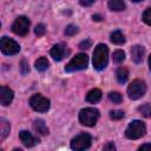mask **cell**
<instances>
[{
  "instance_id": "1",
  "label": "cell",
  "mask_w": 151,
  "mask_h": 151,
  "mask_svg": "<svg viewBox=\"0 0 151 151\" xmlns=\"http://www.w3.org/2000/svg\"><path fill=\"white\" fill-rule=\"evenodd\" d=\"M109 48L104 44H98L93 51V67L98 71L104 70L107 65Z\"/></svg>"
},
{
  "instance_id": "2",
  "label": "cell",
  "mask_w": 151,
  "mask_h": 151,
  "mask_svg": "<svg viewBox=\"0 0 151 151\" xmlns=\"http://www.w3.org/2000/svg\"><path fill=\"white\" fill-rule=\"evenodd\" d=\"M99 118V111L94 107H86L79 112V122L85 126H94Z\"/></svg>"
},
{
  "instance_id": "3",
  "label": "cell",
  "mask_w": 151,
  "mask_h": 151,
  "mask_svg": "<svg viewBox=\"0 0 151 151\" xmlns=\"http://www.w3.org/2000/svg\"><path fill=\"white\" fill-rule=\"evenodd\" d=\"M88 65V57L85 53H79L76 54V57H73L68 64L65 66V71L66 72H74V71H80L86 68Z\"/></svg>"
},
{
  "instance_id": "4",
  "label": "cell",
  "mask_w": 151,
  "mask_h": 151,
  "mask_svg": "<svg viewBox=\"0 0 151 151\" xmlns=\"http://www.w3.org/2000/svg\"><path fill=\"white\" fill-rule=\"evenodd\" d=\"M145 132H146L145 124L142 120H133L129 124L125 131V136L129 139H139L145 134Z\"/></svg>"
},
{
  "instance_id": "5",
  "label": "cell",
  "mask_w": 151,
  "mask_h": 151,
  "mask_svg": "<svg viewBox=\"0 0 151 151\" xmlns=\"http://www.w3.org/2000/svg\"><path fill=\"white\" fill-rule=\"evenodd\" d=\"M146 92V85L144 80L134 79L127 87V94L132 100H137L142 98Z\"/></svg>"
},
{
  "instance_id": "6",
  "label": "cell",
  "mask_w": 151,
  "mask_h": 151,
  "mask_svg": "<svg viewBox=\"0 0 151 151\" xmlns=\"http://www.w3.org/2000/svg\"><path fill=\"white\" fill-rule=\"evenodd\" d=\"M29 105L37 112H47L51 103L47 98H45L41 94H33L29 98Z\"/></svg>"
},
{
  "instance_id": "7",
  "label": "cell",
  "mask_w": 151,
  "mask_h": 151,
  "mask_svg": "<svg viewBox=\"0 0 151 151\" xmlns=\"http://www.w3.org/2000/svg\"><path fill=\"white\" fill-rule=\"evenodd\" d=\"M91 142L92 138L88 133H80L78 136H76L72 140H71V149L76 150V151H81L85 149H88L91 146Z\"/></svg>"
},
{
  "instance_id": "8",
  "label": "cell",
  "mask_w": 151,
  "mask_h": 151,
  "mask_svg": "<svg viewBox=\"0 0 151 151\" xmlns=\"http://www.w3.org/2000/svg\"><path fill=\"white\" fill-rule=\"evenodd\" d=\"M0 48H1V51H2L4 54L14 55V54L19 53L20 45L17 41H14L13 39H11V38L2 37L1 38V41H0Z\"/></svg>"
},
{
  "instance_id": "9",
  "label": "cell",
  "mask_w": 151,
  "mask_h": 151,
  "mask_svg": "<svg viewBox=\"0 0 151 151\" xmlns=\"http://www.w3.org/2000/svg\"><path fill=\"white\" fill-rule=\"evenodd\" d=\"M29 25H31V22H29L28 18L25 15H21V17H18L15 19V21L13 22L12 31L17 35H26L29 29Z\"/></svg>"
},
{
  "instance_id": "10",
  "label": "cell",
  "mask_w": 151,
  "mask_h": 151,
  "mask_svg": "<svg viewBox=\"0 0 151 151\" xmlns=\"http://www.w3.org/2000/svg\"><path fill=\"white\" fill-rule=\"evenodd\" d=\"M50 54H51V57H52L54 60L60 61V60H63V59L68 54V50L66 48V46H65L64 44H55V45L51 48Z\"/></svg>"
},
{
  "instance_id": "11",
  "label": "cell",
  "mask_w": 151,
  "mask_h": 151,
  "mask_svg": "<svg viewBox=\"0 0 151 151\" xmlns=\"http://www.w3.org/2000/svg\"><path fill=\"white\" fill-rule=\"evenodd\" d=\"M19 138H20V140H21V143L26 146V147H32V146H34L37 143H39V139L38 138H35L32 133H29L28 131H21V132H19Z\"/></svg>"
},
{
  "instance_id": "12",
  "label": "cell",
  "mask_w": 151,
  "mask_h": 151,
  "mask_svg": "<svg viewBox=\"0 0 151 151\" xmlns=\"http://www.w3.org/2000/svg\"><path fill=\"white\" fill-rule=\"evenodd\" d=\"M14 97V92L7 87V86H1L0 87V103L4 106H7L11 104V101L13 100Z\"/></svg>"
},
{
  "instance_id": "13",
  "label": "cell",
  "mask_w": 151,
  "mask_h": 151,
  "mask_svg": "<svg viewBox=\"0 0 151 151\" xmlns=\"http://www.w3.org/2000/svg\"><path fill=\"white\" fill-rule=\"evenodd\" d=\"M144 54H145V50L143 46L140 45H134L131 48V58L136 64H140L144 59Z\"/></svg>"
},
{
  "instance_id": "14",
  "label": "cell",
  "mask_w": 151,
  "mask_h": 151,
  "mask_svg": "<svg viewBox=\"0 0 151 151\" xmlns=\"http://www.w3.org/2000/svg\"><path fill=\"white\" fill-rule=\"evenodd\" d=\"M33 129L39 134H42V136L48 134V129H47V126L42 119H35L33 123Z\"/></svg>"
},
{
  "instance_id": "15",
  "label": "cell",
  "mask_w": 151,
  "mask_h": 151,
  "mask_svg": "<svg viewBox=\"0 0 151 151\" xmlns=\"http://www.w3.org/2000/svg\"><path fill=\"white\" fill-rule=\"evenodd\" d=\"M101 99V91L99 88H93L86 94V100L91 104H96Z\"/></svg>"
},
{
  "instance_id": "16",
  "label": "cell",
  "mask_w": 151,
  "mask_h": 151,
  "mask_svg": "<svg viewBox=\"0 0 151 151\" xmlns=\"http://www.w3.org/2000/svg\"><path fill=\"white\" fill-rule=\"evenodd\" d=\"M9 131H11L9 123L5 118H0V139L4 140L9 134Z\"/></svg>"
},
{
  "instance_id": "17",
  "label": "cell",
  "mask_w": 151,
  "mask_h": 151,
  "mask_svg": "<svg viewBox=\"0 0 151 151\" xmlns=\"http://www.w3.org/2000/svg\"><path fill=\"white\" fill-rule=\"evenodd\" d=\"M109 8L114 12H120L126 8V5L124 0H109Z\"/></svg>"
},
{
  "instance_id": "18",
  "label": "cell",
  "mask_w": 151,
  "mask_h": 151,
  "mask_svg": "<svg viewBox=\"0 0 151 151\" xmlns=\"http://www.w3.org/2000/svg\"><path fill=\"white\" fill-rule=\"evenodd\" d=\"M110 40L116 45H122L125 42V37L120 31H114L110 35Z\"/></svg>"
},
{
  "instance_id": "19",
  "label": "cell",
  "mask_w": 151,
  "mask_h": 151,
  "mask_svg": "<svg viewBox=\"0 0 151 151\" xmlns=\"http://www.w3.org/2000/svg\"><path fill=\"white\" fill-rule=\"evenodd\" d=\"M116 76H117L118 83L124 84V83H126V80H127V78H129V71H127L126 67H119V68L117 70Z\"/></svg>"
},
{
  "instance_id": "20",
  "label": "cell",
  "mask_w": 151,
  "mask_h": 151,
  "mask_svg": "<svg viewBox=\"0 0 151 151\" xmlns=\"http://www.w3.org/2000/svg\"><path fill=\"white\" fill-rule=\"evenodd\" d=\"M34 66H35V68H37L38 71L44 72V71H46V70L48 68L50 63H48V60H47L45 57H40V58H39V59L35 61Z\"/></svg>"
},
{
  "instance_id": "21",
  "label": "cell",
  "mask_w": 151,
  "mask_h": 151,
  "mask_svg": "<svg viewBox=\"0 0 151 151\" xmlns=\"http://www.w3.org/2000/svg\"><path fill=\"white\" fill-rule=\"evenodd\" d=\"M138 112L144 117H151V104L146 103L138 107Z\"/></svg>"
},
{
  "instance_id": "22",
  "label": "cell",
  "mask_w": 151,
  "mask_h": 151,
  "mask_svg": "<svg viewBox=\"0 0 151 151\" xmlns=\"http://www.w3.org/2000/svg\"><path fill=\"white\" fill-rule=\"evenodd\" d=\"M109 99L111 101H113L114 104H119V103L123 101V96L117 91H112V92L109 93Z\"/></svg>"
},
{
  "instance_id": "23",
  "label": "cell",
  "mask_w": 151,
  "mask_h": 151,
  "mask_svg": "<svg viewBox=\"0 0 151 151\" xmlns=\"http://www.w3.org/2000/svg\"><path fill=\"white\" fill-rule=\"evenodd\" d=\"M124 59H125V53H124V51L117 50V51L113 52V61H114V63L120 64V63L124 61Z\"/></svg>"
},
{
  "instance_id": "24",
  "label": "cell",
  "mask_w": 151,
  "mask_h": 151,
  "mask_svg": "<svg viewBox=\"0 0 151 151\" xmlns=\"http://www.w3.org/2000/svg\"><path fill=\"white\" fill-rule=\"evenodd\" d=\"M124 116H125V113L123 111H120V110H112V111H110V118L113 119V120H119V119L124 118Z\"/></svg>"
},
{
  "instance_id": "25",
  "label": "cell",
  "mask_w": 151,
  "mask_h": 151,
  "mask_svg": "<svg viewBox=\"0 0 151 151\" xmlns=\"http://www.w3.org/2000/svg\"><path fill=\"white\" fill-rule=\"evenodd\" d=\"M143 21H144L146 25L151 26V7L146 8L145 12L143 13Z\"/></svg>"
},
{
  "instance_id": "26",
  "label": "cell",
  "mask_w": 151,
  "mask_h": 151,
  "mask_svg": "<svg viewBox=\"0 0 151 151\" xmlns=\"http://www.w3.org/2000/svg\"><path fill=\"white\" fill-rule=\"evenodd\" d=\"M76 33H78V27L76 25H68L66 28H65V34L68 35V37H72Z\"/></svg>"
},
{
  "instance_id": "27",
  "label": "cell",
  "mask_w": 151,
  "mask_h": 151,
  "mask_svg": "<svg viewBox=\"0 0 151 151\" xmlns=\"http://www.w3.org/2000/svg\"><path fill=\"white\" fill-rule=\"evenodd\" d=\"M45 32H46V27H45L44 24H38V25L35 26V28H34V33H35L38 37L44 35Z\"/></svg>"
},
{
  "instance_id": "28",
  "label": "cell",
  "mask_w": 151,
  "mask_h": 151,
  "mask_svg": "<svg viewBox=\"0 0 151 151\" xmlns=\"http://www.w3.org/2000/svg\"><path fill=\"white\" fill-rule=\"evenodd\" d=\"M20 72L24 76L29 72V67H28V64H27L26 60H21V63H20Z\"/></svg>"
},
{
  "instance_id": "29",
  "label": "cell",
  "mask_w": 151,
  "mask_h": 151,
  "mask_svg": "<svg viewBox=\"0 0 151 151\" xmlns=\"http://www.w3.org/2000/svg\"><path fill=\"white\" fill-rule=\"evenodd\" d=\"M91 47V41L90 40H83L80 44H79V48L80 50H87V48H90Z\"/></svg>"
},
{
  "instance_id": "30",
  "label": "cell",
  "mask_w": 151,
  "mask_h": 151,
  "mask_svg": "<svg viewBox=\"0 0 151 151\" xmlns=\"http://www.w3.org/2000/svg\"><path fill=\"white\" fill-rule=\"evenodd\" d=\"M79 2H80V5L81 6H91L93 2H94V0H79Z\"/></svg>"
},
{
  "instance_id": "31",
  "label": "cell",
  "mask_w": 151,
  "mask_h": 151,
  "mask_svg": "<svg viewBox=\"0 0 151 151\" xmlns=\"http://www.w3.org/2000/svg\"><path fill=\"white\" fill-rule=\"evenodd\" d=\"M104 150H116V146L113 143H107L105 146H104Z\"/></svg>"
},
{
  "instance_id": "32",
  "label": "cell",
  "mask_w": 151,
  "mask_h": 151,
  "mask_svg": "<svg viewBox=\"0 0 151 151\" xmlns=\"http://www.w3.org/2000/svg\"><path fill=\"white\" fill-rule=\"evenodd\" d=\"M145 149H150L151 150V144H143L139 146V150H145Z\"/></svg>"
},
{
  "instance_id": "33",
  "label": "cell",
  "mask_w": 151,
  "mask_h": 151,
  "mask_svg": "<svg viewBox=\"0 0 151 151\" xmlns=\"http://www.w3.org/2000/svg\"><path fill=\"white\" fill-rule=\"evenodd\" d=\"M92 19H93V20H96V21H100L103 18H101L100 15H98V14H94V15H92Z\"/></svg>"
},
{
  "instance_id": "34",
  "label": "cell",
  "mask_w": 151,
  "mask_h": 151,
  "mask_svg": "<svg viewBox=\"0 0 151 151\" xmlns=\"http://www.w3.org/2000/svg\"><path fill=\"white\" fill-rule=\"evenodd\" d=\"M149 67H150V70H151V54H150V57H149Z\"/></svg>"
},
{
  "instance_id": "35",
  "label": "cell",
  "mask_w": 151,
  "mask_h": 151,
  "mask_svg": "<svg viewBox=\"0 0 151 151\" xmlns=\"http://www.w3.org/2000/svg\"><path fill=\"white\" fill-rule=\"evenodd\" d=\"M131 1H134V2H139V1H143V0H131Z\"/></svg>"
}]
</instances>
